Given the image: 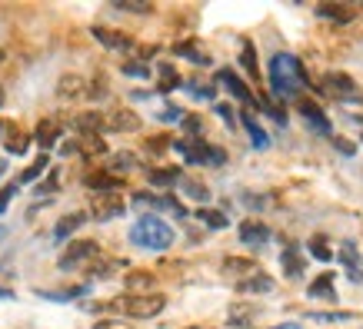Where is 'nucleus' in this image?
Here are the masks:
<instances>
[{
  "instance_id": "nucleus-51",
  "label": "nucleus",
  "mask_w": 363,
  "mask_h": 329,
  "mask_svg": "<svg viewBox=\"0 0 363 329\" xmlns=\"http://www.w3.org/2000/svg\"><path fill=\"white\" fill-rule=\"evenodd\" d=\"M217 113H220V120H227L233 127V107L230 103H217Z\"/></svg>"
},
{
  "instance_id": "nucleus-61",
  "label": "nucleus",
  "mask_w": 363,
  "mask_h": 329,
  "mask_svg": "<svg viewBox=\"0 0 363 329\" xmlns=\"http://www.w3.org/2000/svg\"><path fill=\"white\" fill-rule=\"evenodd\" d=\"M0 133H4V123H0Z\"/></svg>"
},
{
  "instance_id": "nucleus-45",
  "label": "nucleus",
  "mask_w": 363,
  "mask_h": 329,
  "mask_svg": "<svg viewBox=\"0 0 363 329\" xmlns=\"http://www.w3.org/2000/svg\"><path fill=\"white\" fill-rule=\"evenodd\" d=\"M123 74H130V77H147V64H123Z\"/></svg>"
},
{
  "instance_id": "nucleus-42",
  "label": "nucleus",
  "mask_w": 363,
  "mask_h": 329,
  "mask_svg": "<svg viewBox=\"0 0 363 329\" xmlns=\"http://www.w3.org/2000/svg\"><path fill=\"white\" fill-rule=\"evenodd\" d=\"M113 7L130 13H150V4H143V0H113Z\"/></svg>"
},
{
  "instance_id": "nucleus-33",
  "label": "nucleus",
  "mask_w": 363,
  "mask_h": 329,
  "mask_svg": "<svg viewBox=\"0 0 363 329\" xmlns=\"http://www.w3.org/2000/svg\"><path fill=\"white\" fill-rule=\"evenodd\" d=\"M117 270H123V260H100V263L90 266V276L94 279H111Z\"/></svg>"
},
{
  "instance_id": "nucleus-4",
  "label": "nucleus",
  "mask_w": 363,
  "mask_h": 329,
  "mask_svg": "<svg viewBox=\"0 0 363 329\" xmlns=\"http://www.w3.org/2000/svg\"><path fill=\"white\" fill-rule=\"evenodd\" d=\"M177 154H184L187 163H200V166H223L227 163V150L220 146H210L207 140L200 137H190V140H177Z\"/></svg>"
},
{
  "instance_id": "nucleus-22",
  "label": "nucleus",
  "mask_w": 363,
  "mask_h": 329,
  "mask_svg": "<svg viewBox=\"0 0 363 329\" xmlns=\"http://www.w3.org/2000/svg\"><path fill=\"white\" fill-rule=\"evenodd\" d=\"M60 123L57 120H40L37 123V130H33V137H37V143H40V146H44V150H50V146H54L57 140H60Z\"/></svg>"
},
{
  "instance_id": "nucleus-53",
  "label": "nucleus",
  "mask_w": 363,
  "mask_h": 329,
  "mask_svg": "<svg viewBox=\"0 0 363 329\" xmlns=\"http://www.w3.org/2000/svg\"><path fill=\"white\" fill-rule=\"evenodd\" d=\"M167 146H170V140H150V150H157V154L167 150Z\"/></svg>"
},
{
  "instance_id": "nucleus-6",
  "label": "nucleus",
  "mask_w": 363,
  "mask_h": 329,
  "mask_svg": "<svg viewBox=\"0 0 363 329\" xmlns=\"http://www.w3.org/2000/svg\"><path fill=\"white\" fill-rule=\"evenodd\" d=\"M123 209H127V203H123L121 193H94L90 197V217L100 219V223L123 217Z\"/></svg>"
},
{
  "instance_id": "nucleus-20",
  "label": "nucleus",
  "mask_w": 363,
  "mask_h": 329,
  "mask_svg": "<svg viewBox=\"0 0 363 329\" xmlns=\"http://www.w3.org/2000/svg\"><path fill=\"white\" fill-rule=\"evenodd\" d=\"M307 296H313V299H337V286H333V273H320L313 283L307 286Z\"/></svg>"
},
{
  "instance_id": "nucleus-57",
  "label": "nucleus",
  "mask_w": 363,
  "mask_h": 329,
  "mask_svg": "<svg viewBox=\"0 0 363 329\" xmlns=\"http://www.w3.org/2000/svg\"><path fill=\"white\" fill-rule=\"evenodd\" d=\"M184 329H213V326H184Z\"/></svg>"
},
{
  "instance_id": "nucleus-8",
  "label": "nucleus",
  "mask_w": 363,
  "mask_h": 329,
  "mask_svg": "<svg viewBox=\"0 0 363 329\" xmlns=\"http://www.w3.org/2000/svg\"><path fill=\"white\" fill-rule=\"evenodd\" d=\"M260 273H264V270L253 263V260H247V256H227V260H223V276H227L233 286L250 283V279H257Z\"/></svg>"
},
{
  "instance_id": "nucleus-13",
  "label": "nucleus",
  "mask_w": 363,
  "mask_h": 329,
  "mask_svg": "<svg viewBox=\"0 0 363 329\" xmlns=\"http://www.w3.org/2000/svg\"><path fill=\"white\" fill-rule=\"evenodd\" d=\"M217 83H220V87H227V90L233 93V97L243 100V103H257V97H253V90L247 87V83H243V80L237 77L233 70H220V74H217Z\"/></svg>"
},
{
  "instance_id": "nucleus-26",
  "label": "nucleus",
  "mask_w": 363,
  "mask_h": 329,
  "mask_svg": "<svg viewBox=\"0 0 363 329\" xmlns=\"http://www.w3.org/2000/svg\"><path fill=\"white\" fill-rule=\"evenodd\" d=\"M84 223H87V217H84V213H70V217H64L54 226V240H67V236H70L74 230H80Z\"/></svg>"
},
{
  "instance_id": "nucleus-27",
  "label": "nucleus",
  "mask_w": 363,
  "mask_h": 329,
  "mask_svg": "<svg viewBox=\"0 0 363 329\" xmlns=\"http://www.w3.org/2000/svg\"><path fill=\"white\" fill-rule=\"evenodd\" d=\"M180 193L190 200H197V203H207L210 200V190L200 183V180H190V176H180Z\"/></svg>"
},
{
  "instance_id": "nucleus-10",
  "label": "nucleus",
  "mask_w": 363,
  "mask_h": 329,
  "mask_svg": "<svg viewBox=\"0 0 363 329\" xmlns=\"http://www.w3.org/2000/svg\"><path fill=\"white\" fill-rule=\"evenodd\" d=\"M104 130H117V133H133L140 130V117L133 113V110H111V113H104Z\"/></svg>"
},
{
  "instance_id": "nucleus-46",
  "label": "nucleus",
  "mask_w": 363,
  "mask_h": 329,
  "mask_svg": "<svg viewBox=\"0 0 363 329\" xmlns=\"http://www.w3.org/2000/svg\"><path fill=\"white\" fill-rule=\"evenodd\" d=\"M310 319H320V323H330L333 319L337 323V319H350V313H333V316L330 313H310Z\"/></svg>"
},
{
  "instance_id": "nucleus-54",
  "label": "nucleus",
  "mask_w": 363,
  "mask_h": 329,
  "mask_svg": "<svg viewBox=\"0 0 363 329\" xmlns=\"http://www.w3.org/2000/svg\"><path fill=\"white\" fill-rule=\"evenodd\" d=\"M277 329H300V323H280Z\"/></svg>"
},
{
  "instance_id": "nucleus-60",
  "label": "nucleus",
  "mask_w": 363,
  "mask_h": 329,
  "mask_svg": "<svg viewBox=\"0 0 363 329\" xmlns=\"http://www.w3.org/2000/svg\"><path fill=\"white\" fill-rule=\"evenodd\" d=\"M360 123H363V120H360ZM360 143H363V133H360Z\"/></svg>"
},
{
  "instance_id": "nucleus-11",
  "label": "nucleus",
  "mask_w": 363,
  "mask_h": 329,
  "mask_svg": "<svg viewBox=\"0 0 363 329\" xmlns=\"http://www.w3.org/2000/svg\"><path fill=\"white\" fill-rule=\"evenodd\" d=\"M240 243H247L253 250L267 246V243H270V230H267L264 219H247V223H240Z\"/></svg>"
},
{
  "instance_id": "nucleus-16",
  "label": "nucleus",
  "mask_w": 363,
  "mask_h": 329,
  "mask_svg": "<svg viewBox=\"0 0 363 329\" xmlns=\"http://www.w3.org/2000/svg\"><path fill=\"white\" fill-rule=\"evenodd\" d=\"M280 263H284V273H286V279H300L303 276V256H300V250H297V243H286L284 246V253H280Z\"/></svg>"
},
{
  "instance_id": "nucleus-44",
  "label": "nucleus",
  "mask_w": 363,
  "mask_h": 329,
  "mask_svg": "<svg viewBox=\"0 0 363 329\" xmlns=\"http://www.w3.org/2000/svg\"><path fill=\"white\" fill-rule=\"evenodd\" d=\"M94 329H133V326L121 323V319H100V323H94Z\"/></svg>"
},
{
  "instance_id": "nucleus-19",
  "label": "nucleus",
  "mask_w": 363,
  "mask_h": 329,
  "mask_svg": "<svg viewBox=\"0 0 363 329\" xmlns=\"http://www.w3.org/2000/svg\"><path fill=\"white\" fill-rule=\"evenodd\" d=\"M94 37H97L104 47H111V50H133V40L127 37V33L107 30V27H94Z\"/></svg>"
},
{
  "instance_id": "nucleus-17",
  "label": "nucleus",
  "mask_w": 363,
  "mask_h": 329,
  "mask_svg": "<svg viewBox=\"0 0 363 329\" xmlns=\"http://www.w3.org/2000/svg\"><path fill=\"white\" fill-rule=\"evenodd\" d=\"M84 183H87L94 193H117V190H121V180H117V176H111L107 170L87 173V176H84Z\"/></svg>"
},
{
  "instance_id": "nucleus-28",
  "label": "nucleus",
  "mask_w": 363,
  "mask_h": 329,
  "mask_svg": "<svg viewBox=\"0 0 363 329\" xmlns=\"http://www.w3.org/2000/svg\"><path fill=\"white\" fill-rule=\"evenodd\" d=\"M74 127H77L80 133H100V130H104V113H97V110L80 113L77 120H74Z\"/></svg>"
},
{
  "instance_id": "nucleus-32",
  "label": "nucleus",
  "mask_w": 363,
  "mask_h": 329,
  "mask_svg": "<svg viewBox=\"0 0 363 329\" xmlns=\"http://www.w3.org/2000/svg\"><path fill=\"white\" fill-rule=\"evenodd\" d=\"M174 50H177L180 57H187V60H194V64H210V57L197 47V40H184V44H177Z\"/></svg>"
},
{
  "instance_id": "nucleus-31",
  "label": "nucleus",
  "mask_w": 363,
  "mask_h": 329,
  "mask_svg": "<svg viewBox=\"0 0 363 329\" xmlns=\"http://www.w3.org/2000/svg\"><path fill=\"white\" fill-rule=\"evenodd\" d=\"M197 219L207 223L210 230H227V226H230V219L223 217L220 209H197Z\"/></svg>"
},
{
  "instance_id": "nucleus-12",
  "label": "nucleus",
  "mask_w": 363,
  "mask_h": 329,
  "mask_svg": "<svg viewBox=\"0 0 363 329\" xmlns=\"http://www.w3.org/2000/svg\"><path fill=\"white\" fill-rule=\"evenodd\" d=\"M257 313H260V309L253 306V303H230V309H227V326L250 329L253 319H257Z\"/></svg>"
},
{
  "instance_id": "nucleus-30",
  "label": "nucleus",
  "mask_w": 363,
  "mask_h": 329,
  "mask_svg": "<svg viewBox=\"0 0 363 329\" xmlns=\"http://www.w3.org/2000/svg\"><path fill=\"white\" fill-rule=\"evenodd\" d=\"M180 170H147V180L154 183V187H174V183H180Z\"/></svg>"
},
{
  "instance_id": "nucleus-59",
  "label": "nucleus",
  "mask_w": 363,
  "mask_h": 329,
  "mask_svg": "<svg viewBox=\"0 0 363 329\" xmlns=\"http://www.w3.org/2000/svg\"><path fill=\"white\" fill-rule=\"evenodd\" d=\"M0 103H4V90H0Z\"/></svg>"
},
{
  "instance_id": "nucleus-39",
  "label": "nucleus",
  "mask_w": 363,
  "mask_h": 329,
  "mask_svg": "<svg viewBox=\"0 0 363 329\" xmlns=\"http://www.w3.org/2000/svg\"><path fill=\"white\" fill-rule=\"evenodd\" d=\"M47 166H50V160H47V154H40L37 160H33V166H27V170L21 173V183H30V180H37V176L44 173Z\"/></svg>"
},
{
  "instance_id": "nucleus-2",
  "label": "nucleus",
  "mask_w": 363,
  "mask_h": 329,
  "mask_svg": "<svg viewBox=\"0 0 363 329\" xmlns=\"http://www.w3.org/2000/svg\"><path fill=\"white\" fill-rule=\"evenodd\" d=\"M130 243L143 250H170L174 246V230L160 217H140L130 226Z\"/></svg>"
},
{
  "instance_id": "nucleus-14",
  "label": "nucleus",
  "mask_w": 363,
  "mask_h": 329,
  "mask_svg": "<svg viewBox=\"0 0 363 329\" xmlns=\"http://www.w3.org/2000/svg\"><path fill=\"white\" fill-rule=\"evenodd\" d=\"M337 260L343 263V270L350 273L353 283H363V266H360V256H357V246L350 240L340 243V253H337Z\"/></svg>"
},
{
  "instance_id": "nucleus-35",
  "label": "nucleus",
  "mask_w": 363,
  "mask_h": 329,
  "mask_svg": "<svg viewBox=\"0 0 363 329\" xmlns=\"http://www.w3.org/2000/svg\"><path fill=\"white\" fill-rule=\"evenodd\" d=\"M237 289H240L243 296H250V293H270V289H274V279H270V276H267V273H260V276H257V279H250V283L237 286Z\"/></svg>"
},
{
  "instance_id": "nucleus-34",
  "label": "nucleus",
  "mask_w": 363,
  "mask_h": 329,
  "mask_svg": "<svg viewBox=\"0 0 363 329\" xmlns=\"http://www.w3.org/2000/svg\"><path fill=\"white\" fill-rule=\"evenodd\" d=\"M4 133H7V150H11V154H23V150H27V137H23L13 123H4Z\"/></svg>"
},
{
  "instance_id": "nucleus-29",
  "label": "nucleus",
  "mask_w": 363,
  "mask_h": 329,
  "mask_svg": "<svg viewBox=\"0 0 363 329\" xmlns=\"http://www.w3.org/2000/svg\"><path fill=\"white\" fill-rule=\"evenodd\" d=\"M307 253L313 256V260H320V263H330L333 260V250L327 246V236H310V243H307Z\"/></svg>"
},
{
  "instance_id": "nucleus-24",
  "label": "nucleus",
  "mask_w": 363,
  "mask_h": 329,
  "mask_svg": "<svg viewBox=\"0 0 363 329\" xmlns=\"http://www.w3.org/2000/svg\"><path fill=\"white\" fill-rule=\"evenodd\" d=\"M317 17H323V21H333V23H350L353 21V11H350V7H340V4H320V7H317Z\"/></svg>"
},
{
  "instance_id": "nucleus-23",
  "label": "nucleus",
  "mask_w": 363,
  "mask_h": 329,
  "mask_svg": "<svg viewBox=\"0 0 363 329\" xmlns=\"http://www.w3.org/2000/svg\"><path fill=\"white\" fill-rule=\"evenodd\" d=\"M240 120H243V127H247V133H250V143H253V146H257V150H267V146H270V137H267V130L260 127V123L253 120V113H247V110H243Z\"/></svg>"
},
{
  "instance_id": "nucleus-21",
  "label": "nucleus",
  "mask_w": 363,
  "mask_h": 329,
  "mask_svg": "<svg viewBox=\"0 0 363 329\" xmlns=\"http://www.w3.org/2000/svg\"><path fill=\"white\" fill-rule=\"evenodd\" d=\"M57 93L67 100L84 97V93H87V80L77 77V74H67V77H60V83H57Z\"/></svg>"
},
{
  "instance_id": "nucleus-9",
  "label": "nucleus",
  "mask_w": 363,
  "mask_h": 329,
  "mask_svg": "<svg viewBox=\"0 0 363 329\" xmlns=\"http://www.w3.org/2000/svg\"><path fill=\"white\" fill-rule=\"evenodd\" d=\"M64 154H80V156H104L107 154V143L100 133H80L77 140H70L60 146Z\"/></svg>"
},
{
  "instance_id": "nucleus-50",
  "label": "nucleus",
  "mask_w": 363,
  "mask_h": 329,
  "mask_svg": "<svg viewBox=\"0 0 363 329\" xmlns=\"http://www.w3.org/2000/svg\"><path fill=\"white\" fill-rule=\"evenodd\" d=\"M187 90L194 93V97H200V100H210V97H213V87H197V83H187Z\"/></svg>"
},
{
  "instance_id": "nucleus-43",
  "label": "nucleus",
  "mask_w": 363,
  "mask_h": 329,
  "mask_svg": "<svg viewBox=\"0 0 363 329\" xmlns=\"http://www.w3.org/2000/svg\"><path fill=\"white\" fill-rule=\"evenodd\" d=\"M157 117H160V120H167V123H170V120H184V110H180V107H164Z\"/></svg>"
},
{
  "instance_id": "nucleus-40",
  "label": "nucleus",
  "mask_w": 363,
  "mask_h": 329,
  "mask_svg": "<svg viewBox=\"0 0 363 329\" xmlns=\"http://www.w3.org/2000/svg\"><path fill=\"white\" fill-rule=\"evenodd\" d=\"M87 293V286H74V289H64V293H40L44 299H54V303H70V299H77Z\"/></svg>"
},
{
  "instance_id": "nucleus-41",
  "label": "nucleus",
  "mask_w": 363,
  "mask_h": 329,
  "mask_svg": "<svg viewBox=\"0 0 363 329\" xmlns=\"http://www.w3.org/2000/svg\"><path fill=\"white\" fill-rule=\"evenodd\" d=\"M260 107H264L267 113H270V117H274V120L280 123V127H284V123H286V110L280 107L277 100H270V97H260Z\"/></svg>"
},
{
  "instance_id": "nucleus-38",
  "label": "nucleus",
  "mask_w": 363,
  "mask_h": 329,
  "mask_svg": "<svg viewBox=\"0 0 363 329\" xmlns=\"http://www.w3.org/2000/svg\"><path fill=\"white\" fill-rule=\"evenodd\" d=\"M240 64L247 67V74L257 80V50H253L250 40H240Z\"/></svg>"
},
{
  "instance_id": "nucleus-56",
  "label": "nucleus",
  "mask_w": 363,
  "mask_h": 329,
  "mask_svg": "<svg viewBox=\"0 0 363 329\" xmlns=\"http://www.w3.org/2000/svg\"><path fill=\"white\" fill-rule=\"evenodd\" d=\"M4 173H7V163H4V160H0V176H4Z\"/></svg>"
},
{
  "instance_id": "nucleus-49",
  "label": "nucleus",
  "mask_w": 363,
  "mask_h": 329,
  "mask_svg": "<svg viewBox=\"0 0 363 329\" xmlns=\"http://www.w3.org/2000/svg\"><path fill=\"white\" fill-rule=\"evenodd\" d=\"M13 193H17V187H4L0 190V213L11 207V200H13Z\"/></svg>"
},
{
  "instance_id": "nucleus-47",
  "label": "nucleus",
  "mask_w": 363,
  "mask_h": 329,
  "mask_svg": "<svg viewBox=\"0 0 363 329\" xmlns=\"http://www.w3.org/2000/svg\"><path fill=\"white\" fill-rule=\"evenodd\" d=\"M330 143H333V146H337V150H340L343 156H350L353 150H357V146H353L350 140H340V137H330Z\"/></svg>"
},
{
  "instance_id": "nucleus-58",
  "label": "nucleus",
  "mask_w": 363,
  "mask_h": 329,
  "mask_svg": "<svg viewBox=\"0 0 363 329\" xmlns=\"http://www.w3.org/2000/svg\"><path fill=\"white\" fill-rule=\"evenodd\" d=\"M0 64H4V50H0Z\"/></svg>"
},
{
  "instance_id": "nucleus-15",
  "label": "nucleus",
  "mask_w": 363,
  "mask_h": 329,
  "mask_svg": "<svg viewBox=\"0 0 363 329\" xmlns=\"http://www.w3.org/2000/svg\"><path fill=\"white\" fill-rule=\"evenodd\" d=\"M133 203H137V207H150V209H174L177 217H187V209L180 207V200H174V197H154V193H137V197H133Z\"/></svg>"
},
{
  "instance_id": "nucleus-48",
  "label": "nucleus",
  "mask_w": 363,
  "mask_h": 329,
  "mask_svg": "<svg viewBox=\"0 0 363 329\" xmlns=\"http://www.w3.org/2000/svg\"><path fill=\"white\" fill-rule=\"evenodd\" d=\"M57 180H60V173H57V170H54V173L47 176V180H44V183H40V187H37V193H54Z\"/></svg>"
},
{
  "instance_id": "nucleus-52",
  "label": "nucleus",
  "mask_w": 363,
  "mask_h": 329,
  "mask_svg": "<svg viewBox=\"0 0 363 329\" xmlns=\"http://www.w3.org/2000/svg\"><path fill=\"white\" fill-rule=\"evenodd\" d=\"M184 127H187V133H200V117H184Z\"/></svg>"
},
{
  "instance_id": "nucleus-7",
  "label": "nucleus",
  "mask_w": 363,
  "mask_h": 329,
  "mask_svg": "<svg viewBox=\"0 0 363 329\" xmlns=\"http://www.w3.org/2000/svg\"><path fill=\"white\" fill-rule=\"evenodd\" d=\"M323 90L330 93L333 100H347V103H353V100H360V83H353L350 74H340V70H333V74H327L323 77Z\"/></svg>"
},
{
  "instance_id": "nucleus-3",
  "label": "nucleus",
  "mask_w": 363,
  "mask_h": 329,
  "mask_svg": "<svg viewBox=\"0 0 363 329\" xmlns=\"http://www.w3.org/2000/svg\"><path fill=\"white\" fill-rule=\"evenodd\" d=\"M164 306H167V296H160V293H127V296L107 303L104 309L123 313L130 319H154L157 313H164Z\"/></svg>"
},
{
  "instance_id": "nucleus-55",
  "label": "nucleus",
  "mask_w": 363,
  "mask_h": 329,
  "mask_svg": "<svg viewBox=\"0 0 363 329\" xmlns=\"http://www.w3.org/2000/svg\"><path fill=\"white\" fill-rule=\"evenodd\" d=\"M0 299H13V293L11 289H0Z\"/></svg>"
},
{
  "instance_id": "nucleus-18",
  "label": "nucleus",
  "mask_w": 363,
  "mask_h": 329,
  "mask_svg": "<svg viewBox=\"0 0 363 329\" xmlns=\"http://www.w3.org/2000/svg\"><path fill=\"white\" fill-rule=\"evenodd\" d=\"M300 113H303V120L313 127V130H320V133H327V137H333V130H330V120L323 117V110L317 107V103H310V100H303L300 103Z\"/></svg>"
},
{
  "instance_id": "nucleus-5",
  "label": "nucleus",
  "mask_w": 363,
  "mask_h": 329,
  "mask_svg": "<svg viewBox=\"0 0 363 329\" xmlns=\"http://www.w3.org/2000/svg\"><path fill=\"white\" fill-rule=\"evenodd\" d=\"M97 260H100V246L94 240L67 243V250L60 253V270H80V266H94Z\"/></svg>"
},
{
  "instance_id": "nucleus-37",
  "label": "nucleus",
  "mask_w": 363,
  "mask_h": 329,
  "mask_svg": "<svg viewBox=\"0 0 363 329\" xmlns=\"http://www.w3.org/2000/svg\"><path fill=\"white\" fill-rule=\"evenodd\" d=\"M180 83H184V80H180V74H177L174 67H170V64H160V83H157V87L167 93V90H177Z\"/></svg>"
},
{
  "instance_id": "nucleus-36",
  "label": "nucleus",
  "mask_w": 363,
  "mask_h": 329,
  "mask_svg": "<svg viewBox=\"0 0 363 329\" xmlns=\"http://www.w3.org/2000/svg\"><path fill=\"white\" fill-rule=\"evenodd\" d=\"M154 286V273H127V289L130 293H147Z\"/></svg>"
},
{
  "instance_id": "nucleus-1",
  "label": "nucleus",
  "mask_w": 363,
  "mask_h": 329,
  "mask_svg": "<svg viewBox=\"0 0 363 329\" xmlns=\"http://www.w3.org/2000/svg\"><path fill=\"white\" fill-rule=\"evenodd\" d=\"M267 80H270L274 97H280V100L297 97L300 90L310 83V80H307V70H303V64H300L294 54H277L274 60H270Z\"/></svg>"
},
{
  "instance_id": "nucleus-25",
  "label": "nucleus",
  "mask_w": 363,
  "mask_h": 329,
  "mask_svg": "<svg viewBox=\"0 0 363 329\" xmlns=\"http://www.w3.org/2000/svg\"><path fill=\"white\" fill-rule=\"evenodd\" d=\"M133 166H137V156L123 150V154H113V156H111V163L104 166V170H107L111 176H117V180H121V176L127 173V170H133Z\"/></svg>"
}]
</instances>
